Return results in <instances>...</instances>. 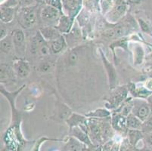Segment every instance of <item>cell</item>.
Listing matches in <instances>:
<instances>
[{"mask_svg":"<svg viewBox=\"0 0 152 151\" xmlns=\"http://www.w3.org/2000/svg\"><path fill=\"white\" fill-rule=\"evenodd\" d=\"M132 113L142 122L145 121L150 116V107L145 101H136L133 106Z\"/></svg>","mask_w":152,"mask_h":151,"instance_id":"7a4b0ae2","label":"cell"},{"mask_svg":"<svg viewBox=\"0 0 152 151\" xmlns=\"http://www.w3.org/2000/svg\"><path fill=\"white\" fill-rule=\"evenodd\" d=\"M60 16V12L58 8L52 5H46L41 11V17L45 20H57Z\"/></svg>","mask_w":152,"mask_h":151,"instance_id":"3957f363","label":"cell"},{"mask_svg":"<svg viewBox=\"0 0 152 151\" xmlns=\"http://www.w3.org/2000/svg\"><path fill=\"white\" fill-rule=\"evenodd\" d=\"M40 33L41 35H42V36L43 37V39H45V40H51V41H53L55 39H57L58 37L60 36V35L58 34V31L56 30V29H54L50 27H45V28L43 29H41Z\"/></svg>","mask_w":152,"mask_h":151,"instance_id":"8fae6325","label":"cell"},{"mask_svg":"<svg viewBox=\"0 0 152 151\" xmlns=\"http://www.w3.org/2000/svg\"><path fill=\"white\" fill-rule=\"evenodd\" d=\"M14 45L13 37L8 36L1 39V50L5 53H9L11 52Z\"/></svg>","mask_w":152,"mask_h":151,"instance_id":"ac0fdd59","label":"cell"},{"mask_svg":"<svg viewBox=\"0 0 152 151\" xmlns=\"http://www.w3.org/2000/svg\"><path fill=\"white\" fill-rule=\"evenodd\" d=\"M136 151H151V150L148 149H142V148H140V149L136 150Z\"/></svg>","mask_w":152,"mask_h":151,"instance_id":"ab89813d","label":"cell"},{"mask_svg":"<svg viewBox=\"0 0 152 151\" xmlns=\"http://www.w3.org/2000/svg\"><path fill=\"white\" fill-rule=\"evenodd\" d=\"M77 61H78V56H77V54L74 53V52L70 54V56H69V63L70 64L74 65V63H77Z\"/></svg>","mask_w":152,"mask_h":151,"instance_id":"d6a6232c","label":"cell"},{"mask_svg":"<svg viewBox=\"0 0 152 151\" xmlns=\"http://www.w3.org/2000/svg\"><path fill=\"white\" fill-rule=\"evenodd\" d=\"M66 148L68 151H81V144L78 141H76L74 138H70Z\"/></svg>","mask_w":152,"mask_h":151,"instance_id":"603a6c76","label":"cell"},{"mask_svg":"<svg viewBox=\"0 0 152 151\" xmlns=\"http://www.w3.org/2000/svg\"><path fill=\"white\" fill-rule=\"evenodd\" d=\"M70 27H71V20H70L68 17L67 16H62L59 21V24L58 26V29L60 30L61 32H67L70 30Z\"/></svg>","mask_w":152,"mask_h":151,"instance_id":"d6986e66","label":"cell"},{"mask_svg":"<svg viewBox=\"0 0 152 151\" xmlns=\"http://www.w3.org/2000/svg\"><path fill=\"white\" fill-rule=\"evenodd\" d=\"M103 36L104 37H106V38H107V39L117 38L115 29L112 28V29H108V30H105V31L104 32Z\"/></svg>","mask_w":152,"mask_h":151,"instance_id":"f1b7e54d","label":"cell"},{"mask_svg":"<svg viewBox=\"0 0 152 151\" xmlns=\"http://www.w3.org/2000/svg\"><path fill=\"white\" fill-rule=\"evenodd\" d=\"M49 5L55 7L56 8L59 9L61 7V3L60 0H50V2L49 3Z\"/></svg>","mask_w":152,"mask_h":151,"instance_id":"836d02e7","label":"cell"},{"mask_svg":"<svg viewBox=\"0 0 152 151\" xmlns=\"http://www.w3.org/2000/svg\"><path fill=\"white\" fill-rule=\"evenodd\" d=\"M115 143L116 142H114V140H110V141L104 144V145L102 147V151H110Z\"/></svg>","mask_w":152,"mask_h":151,"instance_id":"1f68e13d","label":"cell"},{"mask_svg":"<svg viewBox=\"0 0 152 151\" xmlns=\"http://www.w3.org/2000/svg\"><path fill=\"white\" fill-rule=\"evenodd\" d=\"M15 68L18 77L20 78H25L30 73V65L27 62L23 61H18L15 63Z\"/></svg>","mask_w":152,"mask_h":151,"instance_id":"8992f818","label":"cell"},{"mask_svg":"<svg viewBox=\"0 0 152 151\" xmlns=\"http://www.w3.org/2000/svg\"><path fill=\"white\" fill-rule=\"evenodd\" d=\"M80 0H63V5L69 12H74L80 8Z\"/></svg>","mask_w":152,"mask_h":151,"instance_id":"ffe728a7","label":"cell"},{"mask_svg":"<svg viewBox=\"0 0 152 151\" xmlns=\"http://www.w3.org/2000/svg\"><path fill=\"white\" fill-rule=\"evenodd\" d=\"M43 40L39 39V52H40L42 55H49V52H50V48H49V47L44 42Z\"/></svg>","mask_w":152,"mask_h":151,"instance_id":"4316f807","label":"cell"},{"mask_svg":"<svg viewBox=\"0 0 152 151\" xmlns=\"http://www.w3.org/2000/svg\"><path fill=\"white\" fill-rule=\"evenodd\" d=\"M73 135L74 137L77 138L79 141H80L81 142L86 144L89 145L91 144V141L89 140L88 135H86V133L82 131V129L79 128L78 126L74 127L73 128Z\"/></svg>","mask_w":152,"mask_h":151,"instance_id":"5bb4252c","label":"cell"},{"mask_svg":"<svg viewBox=\"0 0 152 151\" xmlns=\"http://www.w3.org/2000/svg\"><path fill=\"white\" fill-rule=\"evenodd\" d=\"M120 146H121L120 144L115 143L114 146H113V147H112V149L110 150V151H119V150H120Z\"/></svg>","mask_w":152,"mask_h":151,"instance_id":"f35d334b","label":"cell"},{"mask_svg":"<svg viewBox=\"0 0 152 151\" xmlns=\"http://www.w3.org/2000/svg\"><path fill=\"white\" fill-rule=\"evenodd\" d=\"M138 22H139V27H140V28L142 29V30L144 33H148V34H151L152 35V27H151L150 25L145 20H144L142 18H139L138 20Z\"/></svg>","mask_w":152,"mask_h":151,"instance_id":"d4e9b609","label":"cell"},{"mask_svg":"<svg viewBox=\"0 0 152 151\" xmlns=\"http://www.w3.org/2000/svg\"><path fill=\"white\" fill-rule=\"evenodd\" d=\"M145 88H147L148 91H151L152 90V79H148V80L145 82Z\"/></svg>","mask_w":152,"mask_h":151,"instance_id":"8d00e7d4","label":"cell"},{"mask_svg":"<svg viewBox=\"0 0 152 151\" xmlns=\"http://www.w3.org/2000/svg\"><path fill=\"white\" fill-rule=\"evenodd\" d=\"M66 42L65 40L64 39L63 36H60L58 37L57 39H55V40L52 41V44H51V49L53 52V53H59L65 48Z\"/></svg>","mask_w":152,"mask_h":151,"instance_id":"4fadbf2b","label":"cell"},{"mask_svg":"<svg viewBox=\"0 0 152 151\" xmlns=\"http://www.w3.org/2000/svg\"><path fill=\"white\" fill-rule=\"evenodd\" d=\"M15 15V11L10 7H2L1 8V21L3 23H10L12 21Z\"/></svg>","mask_w":152,"mask_h":151,"instance_id":"30bf717a","label":"cell"},{"mask_svg":"<svg viewBox=\"0 0 152 151\" xmlns=\"http://www.w3.org/2000/svg\"><path fill=\"white\" fill-rule=\"evenodd\" d=\"M127 95V90L124 88H121L120 89L117 90L115 93L114 94V95L112 96L111 99V103L116 106V105H118L119 104L122 102L124 101V99H125Z\"/></svg>","mask_w":152,"mask_h":151,"instance_id":"2e32d148","label":"cell"},{"mask_svg":"<svg viewBox=\"0 0 152 151\" xmlns=\"http://www.w3.org/2000/svg\"><path fill=\"white\" fill-rule=\"evenodd\" d=\"M51 65L48 62H43L41 63L39 66V70L42 73H47V72L50 71Z\"/></svg>","mask_w":152,"mask_h":151,"instance_id":"f546056e","label":"cell"},{"mask_svg":"<svg viewBox=\"0 0 152 151\" xmlns=\"http://www.w3.org/2000/svg\"><path fill=\"white\" fill-rule=\"evenodd\" d=\"M102 55V59H103L104 64V66H105L106 70H107V75H108V78H109V82H110V87L111 88H114V87L116 85V82H117V73H116V70L114 69V67L113 66V65L108 61L105 58V57H104L102 52H101Z\"/></svg>","mask_w":152,"mask_h":151,"instance_id":"5b68a950","label":"cell"},{"mask_svg":"<svg viewBox=\"0 0 152 151\" xmlns=\"http://www.w3.org/2000/svg\"><path fill=\"white\" fill-rule=\"evenodd\" d=\"M7 36V31L5 30V28L4 27H1V36H0V38L1 39H4L5 37Z\"/></svg>","mask_w":152,"mask_h":151,"instance_id":"74e56055","label":"cell"},{"mask_svg":"<svg viewBox=\"0 0 152 151\" xmlns=\"http://www.w3.org/2000/svg\"><path fill=\"white\" fill-rule=\"evenodd\" d=\"M12 37H13L14 45H15V48H20V49L23 48L25 36H24V33L21 30H15V31H13Z\"/></svg>","mask_w":152,"mask_h":151,"instance_id":"7c38bea8","label":"cell"},{"mask_svg":"<svg viewBox=\"0 0 152 151\" xmlns=\"http://www.w3.org/2000/svg\"><path fill=\"white\" fill-rule=\"evenodd\" d=\"M101 10L103 14H107L113 8V0H101Z\"/></svg>","mask_w":152,"mask_h":151,"instance_id":"7402d4cb","label":"cell"},{"mask_svg":"<svg viewBox=\"0 0 152 151\" xmlns=\"http://www.w3.org/2000/svg\"><path fill=\"white\" fill-rule=\"evenodd\" d=\"M144 138L143 133L139 129H129L128 131V140L130 145L136 147L139 141Z\"/></svg>","mask_w":152,"mask_h":151,"instance_id":"ba28073f","label":"cell"},{"mask_svg":"<svg viewBox=\"0 0 152 151\" xmlns=\"http://www.w3.org/2000/svg\"><path fill=\"white\" fill-rule=\"evenodd\" d=\"M127 8L128 5L124 1H117L111 8V10L107 13V19L110 23H115L124 16L127 11Z\"/></svg>","mask_w":152,"mask_h":151,"instance_id":"6da1fadb","label":"cell"},{"mask_svg":"<svg viewBox=\"0 0 152 151\" xmlns=\"http://www.w3.org/2000/svg\"><path fill=\"white\" fill-rule=\"evenodd\" d=\"M112 126L114 129L119 131H126V118H124L123 116L117 115L112 119Z\"/></svg>","mask_w":152,"mask_h":151,"instance_id":"52a82bcc","label":"cell"},{"mask_svg":"<svg viewBox=\"0 0 152 151\" xmlns=\"http://www.w3.org/2000/svg\"><path fill=\"white\" fill-rule=\"evenodd\" d=\"M20 3L23 6L27 7L29 5H31L34 2V0H19Z\"/></svg>","mask_w":152,"mask_h":151,"instance_id":"e575fe53","label":"cell"},{"mask_svg":"<svg viewBox=\"0 0 152 151\" xmlns=\"http://www.w3.org/2000/svg\"><path fill=\"white\" fill-rule=\"evenodd\" d=\"M110 115V113L105 109H98L90 113L87 114V116H92V117H97V118H105Z\"/></svg>","mask_w":152,"mask_h":151,"instance_id":"44dd1931","label":"cell"},{"mask_svg":"<svg viewBox=\"0 0 152 151\" xmlns=\"http://www.w3.org/2000/svg\"><path fill=\"white\" fill-rule=\"evenodd\" d=\"M49 140H51V141H58V139H50V138H46V137H42V138H39V139L36 142L34 147L32 148L31 151H40L41 145H42L45 141H49Z\"/></svg>","mask_w":152,"mask_h":151,"instance_id":"484cf974","label":"cell"},{"mask_svg":"<svg viewBox=\"0 0 152 151\" xmlns=\"http://www.w3.org/2000/svg\"><path fill=\"white\" fill-rule=\"evenodd\" d=\"M90 129L92 131V134L96 138L101 137L102 135V128L99 127V125H96L95 123L90 125Z\"/></svg>","mask_w":152,"mask_h":151,"instance_id":"83f0119b","label":"cell"},{"mask_svg":"<svg viewBox=\"0 0 152 151\" xmlns=\"http://www.w3.org/2000/svg\"><path fill=\"white\" fill-rule=\"evenodd\" d=\"M129 144H130L129 141L128 139H125L120 146V150L119 151H129Z\"/></svg>","mask_w":152,"mask_h":151,"instance_id":"4dcf8cb0","label":"cell"},{"mask_svg":"<svg viewBox=\"0 0 152 151\" xmlns=\"http://www.w3.org/2000/svg\"><path fill=\"white\" fill-rule=\"evenodd\" d=\"M142 131L145 133H152V114L148 116V118L144 121L142 125Z\"/></svg>","mask_w":152,"mask_h":151,"instance_id":"cb8c5ba5","label":"cell"},{"mask_svg":"<svg viewBox=\"0 0 152 151\" xmlns=\"http://www.w3.org/2000/svg\"><path fill=\"white\" fill-rule=\"evenodd\" d=\"M145 57L144 49L141 45H136L134 47V63L136 65L142 64Z\"/></svg>","mask_w":152,"mask_h":151,"instance_id":"e0dca14e","label":"cell"},{"mask_svg":"<svg viewBox=\"0 0 152 151\" xmlns=\"http://www.w3.org/2000/svg\"><path fill=\"white\" fill-rule=\"evenodd\" d=\"M143 122L139 120L133 113H130L126 117V125L129 129H141Z\"/></svg>","mask_w":152,"mask_h":151,"instance_id":"9c48e42d","label":"cell"},{"mask_svg":"<svg viewBox=\"0 0 152 151\" xmlns=\"http://www.w3.org/2000/svg\"><path fill=\"white\" fill-rule=\"evenodd\" d=\"M85 121L86 118L84 116L74 113V114H72L71 116L67 119L66 122H67V125L70 126V129H72L74 127L78 126L80 124H83Z\"/></svg>","mask_w":152,"mask_h":151,"instance_id":"9a60e30c","label":"cell"},{"mask_svg":"<svg viewBox=\"0 0 152 151\" xmlns=\"http://www.w3.org/2000/svg\"><path fill=\"white\" fill-rule=\"evenodd\" d=\"M146 141L148 142L151 147L152 148V133H147V135L145 137Z\"/></svg>","mask_w":152,"mask_h":151,"instance_id":"d590c367","label":"cell"},{"mask_svg":"<svg viewBox=\"0 0 152 151\" xmlns=\"http://www.w3.org/2000/svg\"><path fill=\"white\" fill-rule=\"evenodd\" d=\"M37 23V15L34 11L26 10L22 13L20 24L24 28H30Z\"/></svg>","mask_w":152,"mask_h":151,"instance_id":"277c9868","label":"cell"}]
</instances>
